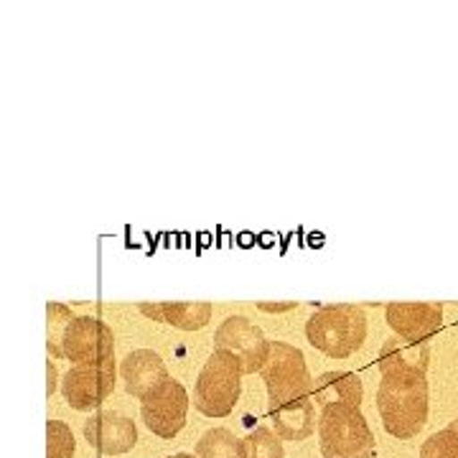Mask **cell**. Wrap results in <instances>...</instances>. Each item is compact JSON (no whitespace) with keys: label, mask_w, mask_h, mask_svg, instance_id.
Returning <instances> with one entry per match:
<instances>
[{"label":"cell","mask_w":458,"mask_h":458,"mask_svg":"<svg viewBox=\"0 0 458 458\" xmlns=\"http://www.w3.org/2000/svg\"><path fill=\"white\" fill-rule=\"evenodd\" d=\"M306 336L313 349L331 360L354 354L367 339V316L357 306H324L306 321Z\"/></svg>","instance_id":"cell-3"},{"label":"cell","mask_w":458,"mask_h":458,"mask_svg":"<svg viewBox=\"0 0 458 458\" xmlns=\"http://www.w3.org/2000/svg\"><path fill=\"white\" fill-rule=\"evenodd\" d=\"M270 420L276 426V433L283 441H306L316 430V408L313 397L295 400L283 408L270 410Z\"/></svg>","instance_id":"cell-15"},{"label":"cell","mask_w":458,"mask_h":458,"mask_svg":"<svg viewBox=\"0 0 458 458\" xmlns=\"http://www.w3.org/2000/svg\"><path fill=\"white\" fill-rule=\"evenodd\" d=\"M114 390V360L74 364L62 379V394L74 410L99 408Z\"/></svg>","instance_id":"cell-8"},{"label":"cell","mask_w":458,"mask_h":458,"mask_svg":"<svg viewBox=\"0 0 458 458\" xmlns=\"http://www.w3.org/2000/svg\"><path fill=\"white\" fill-rule=\"evenodd\" d=\"M377 410L390 436L400 441L415 438L428 420L426 375H382Z\"/></svg>","instance_id":"cell-1"},{"label":"cell","mask_w":458,"mask_h":458,"mask_svg":"<svg viewBox=\"0 0 458 458\" xmlns=\"http://www.w3.org/2000/svg\"><path fill=\"white\" fill-rule=\"evenodd\" d=\"M420 458H458V430L454 426L433 433L420 445Z\"/></svg>","instance_id":"cell-21"},{"label":"cell","mask_w":458,"mask_h":458,"mask_svg":"<svg viewBox=\"0 0 458 458\" xmlns=\"http://www.w3.org/2000/svg\"><path fill=\"white\" fill-rule=\"evenodd\" d=\"M245 445L247 458H285L278 433H273L267 426L255 428V430L247 436Z\"/></svg>","instance_id":"cell-19"},{"label":"cell","mask_w":458,"mask_h":458,"mask_svg":"<svg viewBox=\"0 0 458 458\" xmlns=\"http://www.w3.org/2000/svg\"><path fill=\"white\" fill-rule=\"evenodd\" d=\"M451 426H454V428H456V430H458V420H454V423H451Z\"/></svg>","instance_id":"cell-25"},{"label":"cell","mask_w":458,"mask_h":458,"mask_svg":"<svg viewBox=\"0 0 458 458\" xmlns=\"http://www.w3.org/2000/svg\"><path fill=\"white\" fill-rule=\"evenodd\" d=\"M361 397H364V387L361 379L354 372H324L313 379V400L327 408V405H336V403H349L360 408Z\"/></svg>","instance_id":"cell-16"},{"label":"cell","mask_w":458,"mask_h":458,"mask_svg":"<svg viewBox=\"0 0 458 458\" xmlns=\"http://www.w3.org/2000/svg\"><path fill=\"white\" fill-rule=\"evenodd\" d=\"M214 349L234 354L242 364V375L260 372L270 354V342L245 316H229L214 331Z\"/></svg>","instance_id":"cell-7"},{"label":"cell","mask_w":458,"mask_h":458,"mask_svg":"<svg viewBox=\"0 0 458 458\" xmlns=\"http://www.w3.org/2000/svg\"><path fill=\"white\" fill-rule=\"evenodd\" d=\"M123 379H125V390L132 397L143 400L150 390H156L164 379H168L165 361L153 352V349H135L125 360H123Z\"/></svg>","instance_id":"cell-13"},{"label":"cell","mask_w":458,"mask_h":458,"mask_svg":"<svg viewBox=\"0 0 458 458\" xmlns=\"http://www.w3.org/2000/svg\"><path fill=\"white\" fill-rule=\"evenodd\" d=\"M140 311L150 316L153 321H164L171 327L181 328V331H199L209 324L212 318V303L204 301H174V303H140Z\"/></svg>","instance_id":"cell-14"},{"label":"cell","mask_w":458,"mask_h":458,"mask_svg":"<svg viewBox=\"0 0 458 458\" xmlns=\"http://www.w3.org/2000/svg\"><path fill=\"white\" fill-rule=\"evenodd\" d=\"M47 349H49L51 357H56V360H62L64 357V334L66 327L72 324V311L66 309L64 303H54L49 301V306H47Z\"/></svg>","instance_id":"cell-18"},{"label":"cell","mask_w":458,"mask_h":458,"mask_svg":"<svg viewBox=\"0 0 458 458\" xmlns=\"http://www.w3.org/2000/svg\"><path fill=\"white\" fill-rule=\"evenodd\" d=\"M258 309L265 313H283V311H291V309H295V301H288V303H265V301H260V303H258Z\"/></svg>","instance_id":"cell-22"},{"label":"cell","mask_w":458,"mask_h":458,"mask_svg":"<svg viewBox=\"0 0 458 458\" xmlns=\"http://www.w3.org/2000/svg\"><path fill=\"white\" fill-rule=\"evenodd\" d=\"M64 357L77 364H95V361L114 360L113 328L92 316H77L66 327Z\"/></svg>","instance_id":"cell-9"},{"label":"cell","mask_w":458,"mask_h":458,"mask_svg":"<svg viewBox=\"0 0 458 458\" xmlns=\"http://www.w3.org/2000/svg\"><path fill=\"white\" fill-rule=\"evenodd\" d=\"M74 433L62 420L47 423V458H72L74 456Z\"/></svg>","instance_id":"cell-20"},{"label":"cell","mask_w":458,"mask_h":458,"mask_svg":"<svg viewBox=\"0 0 458 458\" xmlns=\"http://www.w3.org/2000/svg\"><path fill=\"white\" fill-rule=\"evenodd\" d=\"M47 372H49V387H47V394H51L56 390V367L54 364H47Z\"/></svg>","instance_id":"cell-23"},{"label":"cell","mask_w":458,"mask_h":458,"mask_svg":"<svg viewBox=\"0 0 458 458\" xmlns=\"http://www.w3.org/2000/svg\"><path fill=\"white\" fill-rule=\"evenodd\" d=\"M242 393V364L234 354L214 349L194 385V405L207 418L229 415Z\"/></svg>","instance_id":"cell-4"},{"label":"cell","mask_w":458,"mask_h":458,"mask_svg":"<svg viewBox=\"0 0 458 458\" xmlns=\"http://www.w3.org/2000/svg\"><path fill=\"white\" fill-rule=\"evenodd\" d=\"M168 458H194L191 454H174V456H168Z\"/></svg>","instance_id":"cell-24"},{"label":"cell","mask_w":458,"mask_h":458,"mask_svg":"<svg viewBox=\"0 0 458 458\" xmlns=\"http://www.w3.org/2000/svg\"><path fill=\"white\" fill-rule=\"evenodd\" d=\"M199 458H247L245 441H240L227 428L207 430L197 443Z\"/></svg>","instance_id":"cell-17"},{"label":"cell","mask_w":458,"mask_h":458,"mask_svg":"<svg viewBox=\"0 0 458 458\" xmlns=\"http://www.w3.org/2000/svg\"><path fill=\"white\" fill-rule=\"evenodd\" d=\"M387 324L394 336L408 342H428L443 328L441 303H390L387 306Z\"/></svg>","instance_id":"cell-11"},{"label":"cell","mask_w":458,"mask_h":458,"mask_svg":"<svg viewBox=\"0 0 458 458\" xmlns=\"http://www.w3.org/2000/svg\"><path fill=\"white\" fill-rule=\"evenodd\" d=\"M318 438L324 458H372L377 451L375 433L367 426V418L349 403L321 408Z\"/></svg>","instance_id":"cell-2"},{"label":"cell","mask_w":458,"mask_h":458,"mask_svg":"<svg viewBox=\"0 0 458 458\" xmlns=\"http://www.w3.org/2000/svg\"><path fill=\"white\" fill-rule=\"evenodd\" d=\"M84 438L99 454L120 456L132 451V445L138 443V428L131 418L114 410H105V412H95L84 423Z\"/></svg>","instance_id":"cell-10"},{"label":"cell","mask_w":458,"mask_h":458,"mask_svg":"<svg viewBox=\"0 0 458 458\" xmlns=\"http://www.w3.org/2000/svg\"><path fill=\"white\" fill-rule=\"evenodd\" d=\"M428 360V342H408L403 336H390L379 349L377 367L382 375H426Z\"/></svg>","instance_id":"cell-12"},{"label":"cell","mask_w":458,"mask_h":458,"mask_svg":"<svg viewBox=\"0 0 458 458\" xmlns=\"http://www.w3.org/2000/svg\"><path fill=\"white\" fill-rule=\"evenodd\" d=\"M267 387L270 410L283 408L295 400L313 397V379L306 367V357L298 346L285 342H270V354L260 369Z\"/></svg>","instance_id":"cell-5"},{"label":"cell","mask_w":458,"mask_h":458,"mask_svg":"<svg viewBox=\"0 0 458 458\" xmlns=\"http://www.w3.org/2000/svg\"><path fill=\"white\" fill-rule=\"evenodd\" d=\"M186 412H189V394L174 377L164 379L156 390H150L140 400V418L146 428L153 436L165 441L176 438L181 428L186 426Z\"/></svg>","instance_id":"cell-6"}]
</instances>
